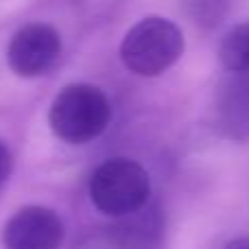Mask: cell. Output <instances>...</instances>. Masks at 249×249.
<instances>
[{
  "label": "cell",
  "mask_w": 249,
  "mask_h": 249,
  "mask_svg": "<svg viewBox=\"0 0 249 249\" xmlns=\"http://www.w3.org/2000/svg\"><path fill=\"white\" fill-rule=\"evenodd\" d=\"M112 109L105 94L94 86H68L57 94L51 107V127L61 140L83 144L107 127Z\"/></svg>",
  "instance_id": "cell-1"
},
{
  "label": "cell",
  "mask_w": 249,
  "mask_h": 249,
  "mask_svg": "<svg viewBox=\"0 0 249 249\" xmlns=\"http://www.w3.org/2000/svg\"><path fill=\"white\" fill-rule=\"evenodd\" d=\"M149 195V173L131 160H109L96 168L90 179V197L96 210L118 219L142 210Z\"/></svg>",
  "instance_id": "cell-2"
},
{
  "label": "cell",
  "mask_w": 249,
  "mask_h": 249,
  "mask_svg": "<svg viewBox=\"0 0 249 249\" xmlns=\"http://www.w3.org/2000/svg\"><path fill=\"white\" fill-rule=\"evenodd\" d=\"M184 53V35L164 18H146L138 22L123 39L121 57L131 72L155 77L171 68Z\"/></svg>",
  "instance_id": "cell-3"
},
{
  "label": "cell",
  "mask_w": 249,
  "mask_h": 249,
  "mask_svg": "<svg viewBox=\"0 0 249 249\" xmlns=\"http://www.w3.org/2000/svg\"><path fill=\"white\" fill-rule=\"evenodd\" d=\"M61 51V39L57 31L48 24H29L20 29L9 42V66L20 77L44 74L57 61Z\"/></svg>",
  "instance_id": "cell-4"
},
{
  "label": "cell",
  "mask_w": 249,
  "mask_h": 249,
  "mask_svg": "<svg viewBox=\"0 0 249 249\" xmlns=\"http://www.w3.org/2000/svg\"><path fill=\"white\" fill-rule=\"evenodd\" d=\"M64 238V228L55 212L39 206L20 210L9 219L2 232L7 249H57Z\"/></svg>",
  "instance_id": "cell-5"
},
{
  "label": "cell",
  "mask_w": 249,
  "mask_h": 249,
  "mask_svg": "<svg viewBox=\"0 0 249 249\" xmlns=\"http://www.w3.org/2000/svg\"><path fill=\"white\" fill-rule=\"evenodd\" d=\"M114 243L118 249H162L164 216L158 206H144L127 214L114 228Z\"/></svg>",
  "instance_id": "cell-6"
},
{
  "label": "cell",
  "mask_w": 249,
  "mask_h": 249,
  "mask_svg": "<svg viewBox=\"0 0 249 249\" xmlns=\"http://www.w3.org/2000/svg\"><path fill=\"white\" fill-rule=\"evenodd\" d=\"M221 123L230 136L243 138L249 133V74H236L221 94Z\"/></svg>",
  "instance_id": "cell-7"
},
{
  "label": "cell",
  "mask_w": 249,
  "mask_h": 249,
  "mask_svg": "<svg viewBox=\"0 0 249 249\" xmlns=\"http://www.w3.org/2000/svg\"><path fill=\"white\" fill-rule=\"evenodd\" d=\"M219 59L230 72L249 74V22L236 24L225 33L219 46Z\"/></svg>",
  "instance_id": "cell-8"
},
{
  "label": "cell",
  "mask_w": 249,
  "mask_h": 249,
  "mask_svg": "<svg viewBox=\"0 0 249 249\" xmlns=\"http://www.w3.org/2000/svg\"><path fill=\"white\" fill-rule=\"evenodd\" d=\"M11 164H13L11 153H9V149L2 144V142H0V186L7 181L9 173H11Z\"/></svg>",
  "instance_id": "cell-9"
},
{
  "label": "cell",
  "mask_w": 249,
  "mask_h": 249,
  "mask_svg": "<svg viewBox=\"0 0 249 249\" xmlns=\"http://www.w3.org/2000/svg\"><path fill=\"white\" fill-rule=\"evenodd\" d=\"M225 249H249V236H241V238H234L232 243H228Z\"/></svg>",
  "instance_id": "cell-10"
}]
</instances>
